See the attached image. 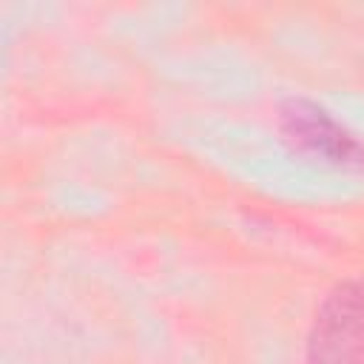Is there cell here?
I'll return each mask as SVG.
<instances>
[{"instance_id": "obj_2", "label": "cell", "mask_w": 364, "mask_h": 364, "mask_svg": "<svg viewBox=\"0 0 364 364\" xmlns=\"http://www.w3.org/2000/svg\"><path fill=\"white\" fill-rule=\"evenodd\" d=\"M279 119L293 148L321 156L333 165H364V145L344 125H338L321 105L310 100H287L279 111Z\"/></svg>"}, {"instance_id": "obj_1", "label": "cell", "mask_w": 364, "mask_h": 364, "mask_svg": "<svg viewBox=\"0 0 364 364\" xmlns=\"http://www.w3.org/2000/svg\"><path fill=\"white\" fill-rule=\"evenodd\" d=\"M307 364H364V284H336L316 310Z\"/></svg>"}]
</instances>
